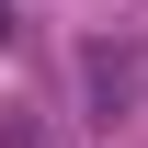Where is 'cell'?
<instances>
[{
    "label": "cell",
    "instance_id": "cell-1",
    "mask_svg": "<svg viewBox=\"0 0 148 148\" xmlns=\"http://www.w3.org/2000/svg\"><path fill=\"white\" fill-rule=\"evenodd\" d=\"M0 34H12V0H0Z\"/></svg>",
    "mask_w": 148,
    "mask_h": 148
}]
</instances>
